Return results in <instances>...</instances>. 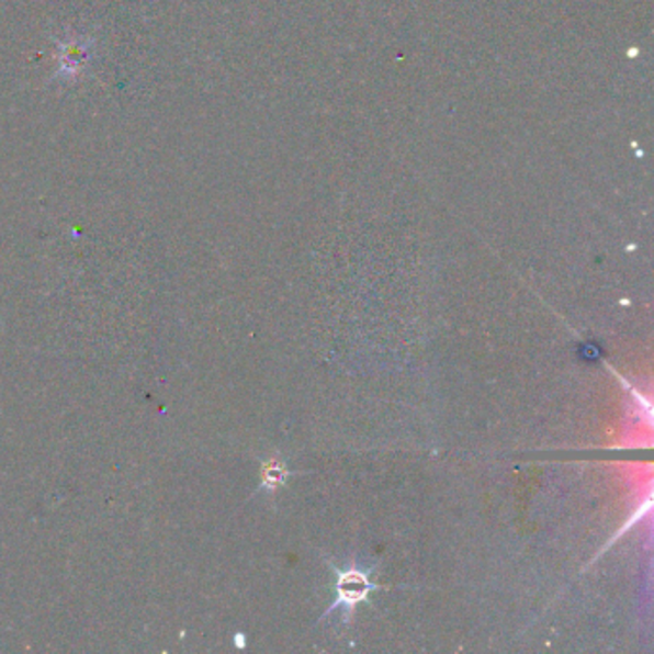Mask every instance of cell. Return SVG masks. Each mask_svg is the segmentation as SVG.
<instances>
[{
    "mask_svg": "<svg viewBox=\"0 0 654 654\" xmlns=\"http://www.w3.org/2000/svg\"><path fill=\"white\" fill-rule=\"evenodd\" d=\"M330 566H332V572L336 574V601L328 607L323 618L330 617L338 610H342L343 622H350L353 612H356V607L361 602H365L373 591L381 589V586L374 584L371 579L374 566L365 568V566H359L358 563H348L343 568L336 566V564H330Z\"/></svg>",
    "mask_w": 654,
    "mask_h": 654,
    "instance_id": "cell-1",
    "label": "cell"
},
{
    "mask_svg": "<svg viewBox=\"0 0 654 654\" xmlns=\"http://www.w3.org/2000/svg\"><path fill=\"white\" fill-rule=\"evenodd\" d=\"M289 469L286 464L279 461V459H267L266 463L261 464V492H273L277 487H281L286 478H289Z\"/></svg>",
    "mask_w": 654,
    "mask_h": 654,
    "instance_id": "cell-2",
    "label": "cell"
},
{
    "mask_svg": "<svg viewBox=\"0 0 654 654\" xmlns=\"http://www.w3.org/2000/svg\"><path fill=\"white\" fill-rule=\"evenodd\" d=\"M235 645L238 649L246 647V638H244V633H236V635H235Z\"/></svg>",
    "mask_w": 654,
    "mask_h": 654,
    "instance_id": "cell-3",
    "label": "cell"
}]
</instances>
